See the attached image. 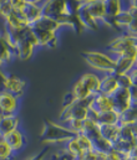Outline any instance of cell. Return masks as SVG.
<instances>
[{"mask_svg":"<svg viewBox=\"0 0 137 160\" xmlns=\"http://www.w3.org/2000/svg\"><path fill=\"white\" fill-rule=\"evenodd\" d=\"M82 58L95 72L101 75L115 72V61L106 52L101 51H85L81 53Z\"/></svg>","mask_w":137,"mask_h":160,"instance_id":"obj_1","label":"cell"},{"mask_svg":"<svg viewBox=\"0 0 137 160\" xmlns=\"http://www.w3.org/2000/svg\"><path fill=\"white\" fill-rule=\"evenodd\" d=\"M74 137L72 133H70L67 129H65L61 124L57 122H46L44 130L40 135L41 140L44 143H51V144H64L69 139Z\"/></svg>","mask_w":137,"mask_h":160,"instance_id":"obj_2","label":"cell"},{"mask_svg":"<svg viewBox=\"0 0 137 160\" xmlns=\"http://www.w3.org/2000/svg\"><path fill=\"white\" fill-rule=\"evenodd\" d=\"M89 99H86V101H76V102H72L70 104L62 106L61 114L59 116L57 120L60 122V120L70 119V118L86 120L90 116Z\"/></svg>","mask_w":137,"mask_h":160,"instance_id":"obj_3","label":"cell"},{"mask_svg":"<svg viewBox=\"0 0 137 160\" xmlns=\"http://www.w3.org/2000/svg\"><path fill=\"white\" fill-rule=\"evenodd\" d=\"M36 47H39V45L35 39L34 32H33V29L30 28V30L25 34V36L18 41V43L14 48L15 57L21 61H29L33 57Z\"/></svg>","mask_w":137,"mask_h":160,"instance_id":"obj_4","label":"cell"},{"mask_svg":"<svg viewBox=\"0 0 137 160\" xmlns=\"http://www.w3.org/2000/svg\"><path fill=\"white\" fill-rule=\"evenodd\" d=\"M132 47H137V38L126 35V34H121L117 38L110 41V43L105 48V52L110 55L111 57H116V56L124 55L127 50Z\"/></svg>","mask_w":137,"mask_h":160,"instance_id":"obj_5","label":"cell"},{"mask_svg":"<svg viewBox=\"0 0 137 160\" xmlns=\"http://www.w3.org/2000/svg\"><path fill=\"white\" fill-rule=\"evenodd\" d=\"M43 15L57 19L64 15H74L69 8L67 0H45L41 5Z\"/></svg>","mask_w":137,"mask_h":160,"instance_id":"obj_6","label":"cell"},{"mask_svg":"<svg viewBox=\"0 0 137 160\" xmlns=\"http://www.w3.org/2000/svg\"><path fill=\"white\" fill-rule=\"evenodd\" d=\"M26 89V81L14 73L5 72L4 78V91L14 94L18 98H21Z\"/></svg>","mask_w":137,"mask_h":160,"instance_id":"obj_7","label":"cell"},{"mask_svg":"<svg viewBox=\"0 0 137 160\" xmlns=\"http://www.w3.org/2000/svg\"><path fill=\"white\" fill-rule=\"evenodd\" d=\"M20 108V98L14 94L0 91V116H11L18 114Z\"/></svg>","mask_w":137,"mask_h":160,"instance_id":"obj_8","label":"cell"},{"mask_svg":"<svg viewBox=\"0 0 137 160\" xmlns=\"http://www.w3.org/2000/svg\"><path fill=\"white\" fill-rule=\"evenodd\" d=\"M89 109L93 114H101V113L112 111L111 97L106 96V94H102L100 92L93 94L89 99Z\"/></svg>","mask_w":137,"mask_h":160,"instance_id":"obj_9","label":"cell"},{"mask_svg":"<svg viewBox=\"0 0 137 160\" xmlns=\"http://www.w3.org/2000/svg\"><path fill=\"white\" fill-rule=\"evenodd\" d=\"M110 97H111V101H112V111L116 112L117 114H121L122 112H125L131 106L129 88L119 87V89L115 93H112Z\"/></svg>","mask_w":137,"mask_h":160,"instance_id":"obj_10","label":"cell"},{"mask_svg":"<svg viewBox=\"0 0 137 160\" xmlns=\"http://www.w3.org/2000/svg\"><path fill=\"white\" fill-rule=\"evenodd\" d=\"M4 140L8 143V145L13 149V152L16 155H19L26 148V144H28V138H26L25 133L20 128H18V129L13 130L11 133H9L4 138Z\"/></svg>","mask_w":137,"mask_h":160,"instance_id":"obj_11","label":"cell"},{"mask_svg":"<svg viewBox=\"0 0 137 160\" xmlns=\"http://www.w3.org/2000/svg\"><path fill=\"white\" fill-rule=\"evenodd\" d=\"M33 32L35 35V39L38 41L39 47H47V48H55L57 46V32H51V31H45L40 29L31 28Z\"/></svg>","mask_w":137,"mask_h":160,"instance_id":"obj_12","label":"cell"},{"mask_svg":"<svg viewBox=\"0 0 137 160\" xmlns=\"http://www.w3.org/2000/svg\"><path fill=\"white\" fill-rule=\"evenodd\" d=\"M119 89L117 76L115 73H103L100 75V89L98 92L106 96H111Z\"/></svg>","mask_w":137,"mask_h":160,"instance_id":"obj_13","label":"cell"},{"mask_svg":"<svg viewBox=\"0 0 137 160\" xmlns=\"http://www.w3.org/2000/svg\"><path fill=\"white\" fill-rule=\"evenodd\" d=\"M85 9L87 10V12L92 16V19L95 21H97V24H102L103 25V20H105V9H103V2L102 0H90L84 2Z\"/></svg>","mask_w":137,"mask_h":160,"instance_id":"obj_14","label":"cell"},{"mask_svg":"<svg viewBox=\"0 0 137 160\" xmlns=\"http://www.w3.org/2000/svg\"><path fill=\"white\" fill-rule=\"evenodd\" d=\"M20 128V119L18 114L0 116V138H5L13 130Z\"/></svg>","mask_w":137,"mask_h":160,"instance_id":"obj_15","label":"cell"},{"mask_svg":"<svg viewBox=\"0 0 137 160\" xmlns=\"http://www.w3.org/2000/svg\"><path fill=\"white\" fill-rule=\"evenodd\" d=\"M132 15L130 14V12H127V11H121L120 14H117L115 18H112V19H110L108 21H107V26H110V28H112L113 30H116V31H119V32H124L125 31V29L127 28V25H129V22L132 20Z\"/></svg>","mask_w":137,"mask_h":160,"instance_id":"obj_16","label":"cell"},{"mask_svg":"<svg viewBox=\"0 0 137 160\" xmlns=\"http://www.w3.org/2000/svg\"><path fill=\"white\" fill-rule=\"evenodd\" d=\"M79 80L81 81V83L84 84V87L87 89V92L91 96L98 93V89H100V75H97L96 72H86V73L81 75L79 77Z\"/></svg>","mask_w":137,"mask_h":160,"instance_id":"obj_17","label":"cell"},{"mask_svg":"<svg viewBox=\"0 0 137 160\" xmlns=\"http://www.w3.org/2000/svg\"><path fill=\"white\" fill-rule=\"evenodd\" d=\"M115 61V75H127L134 67H135V60L126 57V56H116L112 57Z\"/></svg>","mask_w":137,"mask_h":160,"instance_id":"obj_18","label":"cell"},{"mask_svg":"<svg viewBox=\"0 0 137 160\" xmlns=\"http://www.w3.org/2000/svg\"><path fill=\"white\" fill-rule=\"evenodd\" d=\"M21 14H23L25 21L31 26L35 21H38L43 16V10H41V6H39V5L25 4V6L21 10Z\"/></svg>","mask_w":137,"mask_h":160,"instance_id":"obj_19","label":"cell"},{"mask_svg":"<svg viewBox=\"0 0 137 160\" xmlns=\"http://www.w3.org/2000/svg\"><path fill=\"white\" fill-rule=\"evenodd\" d=\"M31 28H35V29H40V30H45V31H51V32H57L61 26L60 24L52 19V18H49V16H45L43 15L38 21H35Z\"/></svg>","mask_w":137,"mask_h":160,"instance_id":"obj_20","label":"cell"},{"mask_svg":"<svg viewBox=\"0 0 137 160\" xmlns=\"http://www.w3.org/2000/svg\"><path fill=\"white\" fill-rule=\"evenodd\" d=\"M103 2V9H105V20L103 25L107 26V21L112 18H115L117 14L122 11L121 9V1L120 0H102Z\"/></svg>","mask_w":137,"mask_h":160,"instance_id":"obj_21","label":"cell"},{"mask_svg":"<svg viewBox=\"0 0 137 160\" xmlns=\"http://www.w3.org/2000/svg\"><path fill=\"white\" fill-rule=\"evenodd\" d=\"M137 124V104H131L125 112L119 114V127Z\"/></svg>","mask_w":137,"mask_h":160,"instance_id":"obj_22","label":"cell"},{"mask_svg":"<svg viewBox=\"0 0 137 160\" xmlns=\"http://www.w3.org/2000/svg\"><path fill=\"white\" fill-rule=\"evenodd\" d=\"M77 18H79V20L81 21V24H82V26H84V29L85 30H90V31H95V30H97L98 29V24H97V21H95L93 19H92V16L87 12V10L85 9V6H84V2L81 4V6H80V9L77 10Z\"/></svg>","mask_w":137,"mask_h":160,"instance_id":"obj_23","label":"cell"},{"mask_svg":"<svg viewBox=\"0 0 137 160\" xmlns=\"http://www.w3.org/2000/svg\"><path fill=\"white\" fill-rule=\"evenodd\" d=\"M120 127L117 124H102L100 125V135L110 144L115 143L119 138Z\"/></svg>","mask_w":137,"mask_h":160,"instance_id":"obj_24","label":"cell"},{"mask_svg":"<svg viewBox=\"0 0 137 160\" xmlns=\"http://www.w3.org/2000/svg\"><path fill=\"white\" fill-rule=\"evenodd\" d=\"M80 134H84L85 137H87L90 140H93L95 138L100 137V125L96 123V120L93 119V117L89 116V118L85 120L84 123V128H82V132Z\"/></svg>","mask_w":137,"mask_h":160,"instance_id":"obj_25","label":"cell"},{"mask_svg":"<svg viewBox=\"0 0 137 160\" xmlns=\"http://www.w3.org/2000/svg\"><path fill=\"white\" fill-rule=\"evenodd\" d=\"M15 58V52L14 50L9 46V43L6 42L3 31H0V60L4 62V65L10 63Z\"/></svg>","mask_w":137,"mask_h":160,"instance_id":"obj_26","label":"cell"},{"mask_svg":"<svg viewBox=\"0 0 137 160\" xmlns=\"http://www.w3.org/2000/svg\"><path fill=\"white\" fill-rule=\"evenodd\" d=\"M69 94L74 98V101H86L91 97V94L87 92V89L84 87V84L81 83V81L79 78L74 82Z\"/></svg>","mask_w":137,"mask_h":160,"instance_id":"obj_27","label":"cell"},{"mask_svg":"<svg viewBox=\"0 0 137 160\" xmlns=\"http://www.w3.org/2000/svg\"><path fill=\"white\" fill-rule=\"evenodd\" d=\"M59 124H61L65 129H67L70 133H72L74 135L76 134H80L82 132V128H84V123L85 120L81 119H74V118H70V119H65V120H57Z\"/></svg>","mask_w":137,"mask_h":160,"instance_id":"obj_28","label":"cell"},{"mask_svg":"<svg viewBox=\"0 0 137 160\" xmlns=\"http://www.w3.org/2000/svg\"><path fill=\"white\" fill-rule=\"evenodd\" d=\"M91 116L93 117V119L96 120V123L98 125H102V124H117V122H119V114L116 112H113V111L105 112V113H101V114L91 113Z\"/></svg>","mask_w":137,"mask_h":160,"instance_id":"obj_29","label":"cell"},{"mask_svg":"<svg viewBox=\"0 0 137 160\" xmlns=\"http://www.w3.org/2000/svg\"><path fill=\"white\" fill-rule=\"evenodd\" d=\"M62 148L74 158V159H79L84 153H82V150H81V148L79 147V144H77V142H76V139H75V135L71 138V139H69L66 143H64L62 144Z\"/></svg>","mask_w":137,"mask_h":160,"instance_id":"obj_30","label":"cell"},{"mask_svg":"<svg viewBox=\"0 0 137 160\" xmlns=\"http://www.w3.org/2000/svg\"><path fill=\"white\" fill-rule=\"evenodd\" d=\"M91 144H92V150H95L96 153H101V154H107L112 149L111 144L107 140H105L101 135L97 137V138H95L93 140H91Z\"/></svg>","mask_w":137,"mask_h":160,"instance_id":"obj_31","label":"cell"},{"mask_svg":"<svg viewBox=\"0 0 137 160\" xmlns=\"http://www.w3.org/2000/svg\"><path fill=\"white\" fill-rule=\"evenodd\" d=\"M16 157L18 155L8 145V143L4 140V138H0V160H15Z\"/></svg>","mask_w":137,"mask_h":160,"instance_id":"obj_32","label":"cell"},{"mask_svg":"<svg viewBox=\"0 0 137 160\" xmlns=\"http://www.w3.org/2000/svg\"><path fill=\"white\" fill-rule=\"evenodd\" d=\"M75 139H76V142H77L79 147L81 148L82 153H86V152L92 150L91 140H90L87 137H85L84 134H76V135H75Z\"/></svg>","mask_w":137,"mask_h":160,"instance_id":"obj_33","label":"cell"},{"mask_svg":"<svg viewBox=\"0 0 137 160\" xmlns=\"http://www.w3.org/2000/svg\"><path fill=\"white\" fill-rule=\"evenodd\" d=\"M122 11L130 12L134 18L137 16V0H120Z\"/></svg>","mask_w":137,"mask_h":160,"instance_id":"obj_34","label":"cell"},{"mask_svg":"<svg viewBox=\"0 0 137 160\" xmlns=\"http://www.w3.org/2000/svg\"><path fill=\"white\" fill-rule=\"evenodd\" d=\"M45 160H75L64 148H61L60 150L55 152L54 154H50L49 158H46Z\"/></svg>","mask_w":137,"mask_h":160,"instance_id":"obj_35","label":"cell"},{"mask_svg":"<svg viewBox=\"0 0 137 160\" xmlns=\"http://www.w3.org/2000/svg\"><path fill=\"white\" fill-rule=\"evenodd\" d=\"M122 34H126V35L137 38V16L136 18H132V20L129 22L127 28L125 29V31Z\"/></svg>","mask_w":137,"mask_h":160,"instance_id":"obj_36","label":"cell"},{"mask_svg":"<svg viewBox=\"0 0 137 160\" xmlns=\"http://www.w3.org/2000/svg\"><path fill=\"white\" fill-rule=\"evenodd\" d=\"M117 82H119V87H121V88L131 87V81H130L129 75H120V76H117Z\"/></svg>","mask_w":137,"mask_h":160,"instance_id":"obj_37","label":"cell"},{"mask_svg":"<svg viewBox=\"0 0 137 160\" xmlns=\"http://www.w3.org/2000/svg\"><path fill=\"white\" fill-rule=\"evenodd\" d=\"M8 2H9V5L11 6V9L13 10H15V11H21L23 10V8L25 6V0H8Z\"/></svg>","mask_w":137,"mask_h":160,"instance_id":"obj_38","label":"cell"},{"mask_svg":"<svg viewBox=\"0 0 137 160\" xmlns=\"http://www.w3.org/2000/svg\"><path fill=\"white\" fill-rule=\"evenodd\" d=\"M129 94H130L131 104H137V86L129 87Z\"/></svg>","mask_w":137,"mask_h":160,"instance_id":"obj_39","label":"cell"},{"mask_svg":"<svg viewBox=\"0 0 137 160\" xmlns=\"http://www.w3.org/2000/svg\"><path fill=\"white\" fill-rule=\"evenodd\" d=\"M127 75L131 81V86H137V66H135Z\"/></svg>","mask_w":137,"mask_h":160,"instance_id":"obj_40","label":"cell"},{"mask_svg":"<svg viewBox=\"0 0 137 160\" xmlns=\"http://www.w3.org/2000/svg\"><path fill=\"white\" fill-rule=\"evenodd\" d=\"M106 158H107V160H121L122 159V155H121V154H119L116 150L111 149V150L106 154Z\"/></svg>","mask_w":137,"mask_h":160,"instance_id":"obj_41","label":"cell"},{"mask_svg":"<svg viewBox=\"0 0 137 160\" xmlns=\"http://www.w3.org/2000/svg\"><path fill=\"white\" fill-rule=\"evenodd\" d=\"M47 150H49V148H46L44 152H40V153H38V154L28 158L26 160H45L46 157H47Z\"/></svg>","mask_w":137,"mask_h":160,"instance_id":"obj_42","label":"cell"},{"mask_svg":"<svg viewBox=\"0 0 137 160\" xmlns=\"http://www.w3.org/2000/svg\"><path fill=\"white\" fill-rule=\"evenodd\" d=\"M126 157H129V158H131V159H134V160H137V144H135V145L130 149V152H129V154H127Z\"/></svg>","mask_w":137,"mask_h":160,"instance_id":"obj_43","label":"cell"},{"mask_svg":"<svg viewBox=\"0 0 137 160\" xmlns=\"http://www.w3.org/2000/svg\"><path fill=\"white\" fill-rule=\"evenodd\" d=\"M44 1H45V0H25V2H26V4H31V5H39V6H41Z\"/></svg>","mask_w":137,"mask_h":160,"instance_id":"obj_44","label":"cell"},{"mask_svg":"<svg viewBox=\"0 0 137 160\" xmlns=\"http://www.w3.org/2000/svg\"><path fill=\"white\" fill-rule=\"evenodd\" d=\"M4 67H5V65H4V62L0 60V70H4Z\"/></svg>","mask_w":137,"mask_h":160,"instance_id":"obj_45","label":"cell"},{"mask_svg":"<svg viewBox=\"0 0 137 160\" xmlns=\"http://www.w3.org/2000/svg\"><path fill=\"white\" fill-rule=\"evenodd\" d=\"M121 160H134V159H131V158H129V157H122Z\"/></svg>","mask_w":137,"mask_h":160,"instance_id":"obj_46","label":"cell"},{"mask_svg":"<svg viewBox=\"0 0 137 160\" xmlns=\"http://www.w3.org/2000/svg\"><path fill=\"white\" fill-rule=\"evenodd\" d=\"M135 66H137V55H136V57H135Z\"/></svg>","mask_w":137,"mask_h":160,"instance_id":"obj_47","label":"cell"},{"mask_svg":"<svg viewBox=\"0 0 137 160\" xmlns=\"http://www.w3.org/2000/svg\"><path fill=\"white\" fill-rule=\"evenodd\" d=\"M79 1H81V2H86V1H90V0H79Z\"/></svg>","mask_w":137,"mask_h":160,"instance_id":"obj_48","label":"cell"},{"mask_svg":"<svg viewBox=\"0 0 137 160\" xmlns=\"http://www.w3.org/2000/svg\"><path fill=\"white\" fill-rule=\"evenodd\" d=\"M4 1H5V0H0V4H1V2H4Z\"/></svg>","mask_w":137,"mask_h":160,"instance_id":"obj_49","label":"cell"}]
</instances>
